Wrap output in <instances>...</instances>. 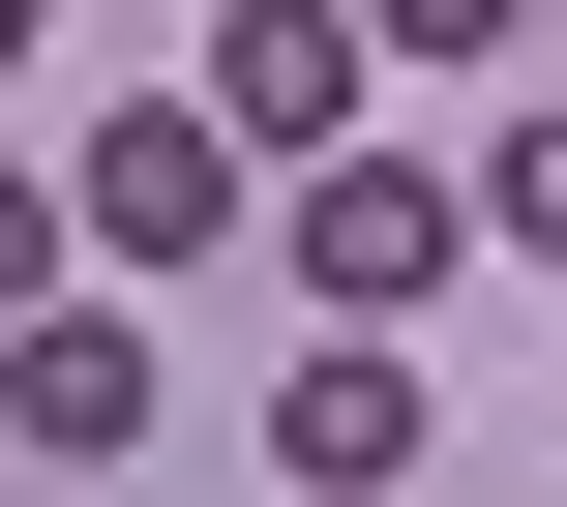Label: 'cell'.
<instances>
[{"label":"cell","mask_w":567,"mask_h":507,"mask_svg":"<svg viewBox=\"0 0 567 507\" xmlns=\"http://www.w3.org/2000/svg\"><path fill=\"white\" fill-rule=\"evenodd\" d=\"M359 30H389V60H508V0H359Z\"/></svg>","instance_id":"cell-7"},{"label":"cell","mask_w":567,"mask_h":507,"mask_svg":"<svg viewBox=\"0 0 567 507\" xmlns=\"http://www.w3.org/2000/svg\"><path fill=\"white\" fill-rule=\"evenodd\" d=\"M478 239H538V269H567V120H508V179H478Z\"/></svg>","instance_id":"cell-6"},{"label":"cell","mask_w":567,"mask_h":507,"mask_svg":"<svg viewBox=\"0 0 567 507\" xmlns=\"http://www.w3.org/2000/svg\"><path fill=\"white\" fill-rule=\"evenodd\" d=\"M30 299H60V179H0V329H30Z\"/></svg>","instance_id":"cell-8"},{"label":"cell","mask_w":567,"mask_h":507,"mask_svg":"<svg viewBox=\"0 0 567 507\" xmlns=\"http://www.w3.org/2000/svg\"><path fill=\"white\" fill-rule=\"evenodd\" d=\"M419 448H449V418H419V359H389V329H299V389H269V478H299V507H389Z\"/></svg>","instance_id":"cell-2"},{"label":"cell","mask_w":567,"mask_h":507,"mask_svg":"<svg viewBox=\"0 0 567 507\" xmlns=\"http://www.w3.org/2000/svg\"><path fill=\"white\" fill-rule=\"evenodd\" d=\"M0 448L120 478V448H150V329H120V299H30V329H0Z\"/></svg>","instance_id":"cell-4"},{"label":"cell","mask_w":567,"mask_h":507,"mask_svg":"<svg viewBox=\"0 0 567 507\" xmlns=\"http://www.w3.org/2000/svg\"><path fill=\"white\" fill-rule=\"evenodd\" d=\"M30 30H60V0H0V90H30Z\"/></svg>","instance_id":"cell-9"},{"label":"cell","mask_w":567,"mask_h":507,"mask_svg":"<svg viewBox=\"0 0 567 507\" xmlns=\"http://www.w3.org/2000/svg\"><path fill=\"white\" fill-rule=\"evenodd\" d=\"M359 60H389L359 0H239V30H209V120H239V149H359Z\"/></svg>","instance_id":"cell-5"},{"label":"cell","mask_w":567,"mask_h":507,"mask_svg":"<svg viewBox=\"0 0 567 507\" xmlns=\"http://www.w3.org/2000/svg\"><path fill=\"white\" fill-rule=\"evenodd\" d=\"M299 269H329V329H389L449 239H478V179H419V149H299V209H269Z\"/></svg>","instance_id":"cell-1"},{"label":"cell","mask_w":567,"mask_h":507,"mask_svg":"<svg viewBox=\"0 0 567 507\" xmlns=\"http://www.w3.org/2000/svg\"><path fill=\"white\" fill-rule=\"evenodd\" d=\"M60 209H90L120 269H179V239H239V120H209V90H150V120H90V179H60Z\"/></svg>","instance_id":"cell-3"}]
</instances>
